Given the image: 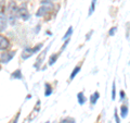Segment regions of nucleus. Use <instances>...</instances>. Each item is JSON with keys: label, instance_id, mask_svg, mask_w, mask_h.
Returning <instances> with one entry per match:
<instances>
[{"label": "nucleus", "instance_id": "obj_1", "mask_svg": "<svg viewBox=\"0 0 130 123\" xmlns=\"http://www.w3.org/2000/svg\"><path fill=\"white\" fill-rule=\"evenodd\" d=\"M18 6L14 1H11L9 3V7H8V12H9V19H10V23L14 24L16 21V18H18Z\"/></svg>", "mask_w": 130, "mask_h": 123}, {"label": "nucleus", "instance_id": "obj_2", "mask_svg": "<svg viewBox=\"0 0 130 123\" xmlns=\"http://www.w3.org/2000/svg\"><path fill=\"white\" fill-rule=\"evenodd\" d=\"M18 16H20L22 20H24V21H27L28 19H29V12H28V10L26 9L25 6L23 7H20L18 9Z\"/></svg>", "mask_w": 130, "mask_h": 123}, {"label": "nucleus", "instance_id": "obj_3", "mask_svg": "<svg viewBox=\"0 0 130 123\" xmlns=\"http://www.w3.org/2000/svg\"><path fill=\"white\" fill-rule=\"evenodd\" d=\"M8 25V18L3 11H0V32L6 31Z\"/></svg>", "mask_w": 130, "mask_h": 123}, {"label": "nucleus", "instance_id": "obj_4", "mask_svg": "<svg viewBox=\"0 0 130 123\" xmlns=\"http://www.w3.org/2000/svg\"><path fill=\"white\" fill-rule=\"evenodd\" d=\"M15 56V52L14 51H8V52H3V54L1 55V62L2 63H8L9 61L13 58V57Z\"/></svg>", "mask_w": 130, "mask_h": 123}, {"label": "nucleus", "instance_id": "obj_5", "mask_svg": "<svg viewBox=\"0 0 130 123\" xmlns=\"http://www.w3.org/2000/svg\"><path fill=\"white\" fill-rule=\"evenodd\" d=\"M9 47H10V42L8 40V38L0 35V50H6Z\"/></svg>", "mask_w": 130, "mask_h": 123}, {"label": "nucleus", "instance_id": "obj_6", "mask_svg": "<svg viewBox=\"0 0 130 123\" xmlns=\"http://www.w3.org/2000/svg\"><path fill=\"white\" fill-rule=\"evenodd\" d=\"M32 55H34L32 48H26V49H24V51L22 52V58L23 59H28Z\"/></svg>", "mask_w": 130, "mask_h": 123}, {"label": "nucleus", "instance_id": "obj_7", "mask_svg": "<svg viewBox=\"0 0 130 123\" xmlns=\"http://www.w3.org/2000/svg\"><path fill=\"white\" fill-rule=\"evenodd\" d=\"M99 97H100V95H99V93H98V92L93 93L92 95H91V97H90V102H91V105H95L96 101H98V99H99Z\"/></svg>", "mask_w": 130, "mask_h": 123}, {"label": "nucleus", "instance_id": "obj_8", "mask_svg": "<svg viewBox=\"0 0 130 123\" xmlns=\"http://www.w3.org/2000/svg\"><path fill=\"white\" fill-rule=\"evenodd\" d=\"M120 114H121V117L123 118H126L127 117V114H128V107L127 106H123V107H121V109H120Z\"/></svg>", "mask_w": 130, "mask_h": 123}, {"label": "nucleus", "instance_id": "obj_9", "mask_svg": "<svg viewBox=\"0 0 130 123\" xmlns=\"http://www.w3.org/2000/svg\"><path fill=\"white\" fill-rule=\"evenodd\" d=\"M77 98H78V102H79L80 105H84L85 101H86V98H85L83 93H79L78 95H77Z\"/></svg>", "mask_w": 130, "mask_h": 123}, {"label": "nucleus", "instance_id": "obj_10", "mask_svg": "<svg viewBox=\"0 0 130 123\" xmlns=\"http://www.w3.org/2000/svg\"><path fill=\"white\" fill-rule=\"evenodd\" d=\"M79 71H80V67H76V68L74 69V71L72 72V74H71V77H70V79H71V80H74V77L77 75V73H78Z\"/></svg>", "mask_w": 130, "mask_h": 123}, {"label": "nucleus", "instance_id": "obj_11", "mask_svg": "<svg viewBox=\"0 0 130 123\" xmlns=\"http://www.w3.org/2000/svg\"><path fill=\"white\" fill-rule=\"evenodd\" d=\"M12 79H22V74L20 70H16V71L12 74Z\"/></svg>", "mask_w": 130, "mask_h": 123}, {"label": "nucleus", "instance_id": "obj_12", "mask_svg": "<svg viewBox=\"0 0 130 123\" xmlns=\"http://www.w3.org/2000/svg\"><path fill=\"white\" fill-rule=\"evenodd\" d=\"M51 93H52L51 86L49 85V84H46V92H44V95L48 97V96H50V95H51Z\"/></svg>", "mask_w": 130, "mask_h": 123}, {"label": "nucleus", "instance_id": "obj_13", "mask_svg": "<svg viewBox=\"0 0 130 123\" xmlns=\"http://www.w3.org/2000/svg\"><path fill=\"white\" fill-rule=\"evenodd\" d=\"M56 59H58V56H56V55H52V56L50 57V59H49V64L52 65V64H53L55 61H56Z\"/></svg>", "mask_w": 130, "mask_h": 123}, {"label": "nucleus", "instance_id": "obj_14", "mask_svg": "<svg viewBox=\"0 0 130 123\" xmlns=\"http://www.w3.org/2000/svg\"><path fill=\"white\" fill-rule=\"evenodd\" d=\"M95 2L96 0H92V5L90 6V10H89V15H91L93 13V11H94V7H95Z\"/></svg>", "mask_w": 130, "mask_h": 123}, {"label": "nucleus", "instance_id": "obj_15", "mask_svg": "<svg viewBox=\"0 0 130 123\" xmlns=\"http://www.w3.org/2000/svg\"><path fill=\"white\" fill-rule=\"evenodd\" d=\"M72 33H73V27H70V28H68V30H67L66 34L64 35L63 39H65V38H68V37H70V36H71V34H72Z\"/></svg>", "mask_w": 130, "mask_h": 123}, {"label": "nucleus", "instance_id": "obj_16", "mask_svg": "<svg viewBox=\"0 0 130 123\" xmlns=\"http://www.w3.org/2000/svg\"><path fill=\"white\" fill-rule=\"evenodd\" d=\"M47 51V50H46ZM46 51H43L42 52V54H41V56H40V57H38V59H37V63H41L42 62V60H43V58H44V56H46Z\"/></svg>", "mask_w": 130, "mask_h": 123}, {"label": "nucleus", "instance_id": "obj_17", "mask_svg": "<svg viewBox=\"0 0 130 123\" xmlns=\"http://www.w3.org/2000/svg\"><path fill=\"white\" fill-rule=\"evenodd\" d=\"M41 48H42V44H39V45H37L36 47L32 48V51H34V54H36V52H38Z\"/></svg>", "mask_w": 130, "mask_h": 123}, {"label": "nucleus", "instance_id": "obj_18", "mask_svg": "<svg viewBox=\"0 0 130 123\" xmlns=\"http://www.w3.org/2000/svg\"><path fill=\"white\" fill-rule=\"evenodd\" d=\"M60 123H75V120L72 119V118H67V119H65V120H63L62 122H60Z\"/></svg>", "mask_w": 130, "mask_h": 123}, {"label": "nucleus", "instance_id": "obj_19", "mask_svg": "<svg viewBox=\"0 0 130 123\" xmlns=\"http://www.w3.org/2000/svg\"><path fill=\"white\" fill-rule=\"evenodd\" d=\"M116 31H117V26L111 28V30H109V32H108V35H109V36H114V34H115Z\"/></svg>", "mask_w": 130, "mask_h": 123}, {"label": "nucleus", "instance_id": "obj_20", "mask_svg": "<svg viewBox=\"0 0 130 123\" xmlns=\"http://www.w3.org/2000/svg\"><path fill=\"white\" fill-rule=\"evenodd\" d=\"M112 98L115 99L116 98V94H115V84H113V89H112Z\"/></svg>", "mask_w": 130, "mask_h": 123}, {"label": "nucleus", "instance_id": "obj_21", "mask_svg": "<svg viewBox=\"0 0 130 123\" xmlns=\"http://www.w3.org/2000/svg\"><path fill=\"white\" fill-rule=\"evenodd\" d=\"M115 120H116V123H120L119 118H118V116H117V110H115Z\"/></svg>", "mask_w": 130, "mask_h": 123}, {"label": "nucleus", "instance_id": "obj_22", "mask_svg": "<svg viewBox=\"0 0 130 123\" xmlns=\"http://www.w3.org/2000/svg\"><path fill=\"white\" fill-rule=\"evenodd\" d=\"M5 2H6V0H0V10L3 8V6H5Z\"/></svg>", "mask_w": 130, "mask_h": 123}, {"label": "nucleus", "instance_id": "obj_23", "mask_svg": "<svg viewBox=\"0 0 130 123\" xmlns=\"http://www.w3.org/2000/svg\"><path fill=\"white\" fill-rule=\"evenodd\" d=\"M127 39H129V23H127Z\"/></svg>", "mask_w": 130, "mask_h": 123}, {"label": "nucleus", "instance_id": "obj_24", "mask_svg": "<svg viewBox=\"0 0 130 123\" xmlns=\"http://www.w3.org/2000/svg\"><path fill=\"white\" fill-rule=\"evenodd\" d=\"M120 98H121V99H124V98H125V93H124V91L120 92Z\"/></svg>", "mask_w": 130, "mask_h": 123}, {"label": "nucleus", "instance_id": "obj_25", "mask_svg": "<svg viewBox=\"0 0 130 123\" xmlns=\"http://www.w3.org/2000/svg\"><path fill=\"white\" fill-rule=\"evenodd\" d=\"M49 1H51V2H53V1H56V0H49Z\"/></svg>", "mask_w": 130, "mask_h": 123}, {"label": "nucleus", "instance_id": "obj_26", "mask_svg": "<svg viewBox=\"0 0 130 123\" xmlns=\"http://www.w3.org/2000/svg\"><path fill=\"white\" fill-rule=\"evenodd\" d=\"M23 1H28V0H23Z\"/></svg>", "mask_w": 130, "mask_h": 123}, {"label": "nucleus", "instance_id": "obj_27", "mask_svg": "<svg viewBox=\"0 0 130 123\" xmlns=\"http://www.w3.org/2000/svg\"><path fill=\"white\" fill-rule=\"evenodd\" d=\"M46 123H49V122H46Z\"/></svg>", "mask_w": 130, "mask_h": 123}]
</instances>
